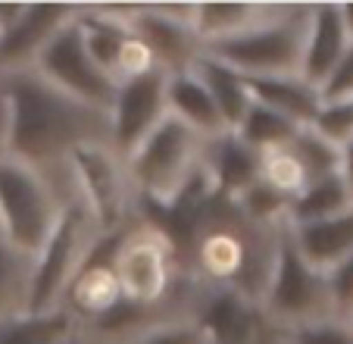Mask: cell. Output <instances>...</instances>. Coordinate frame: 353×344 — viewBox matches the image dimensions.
Segmentation results:
<instances>
[{"label": "cell", "instance_id": "obj_1", "mask_svg": "<svg viewBox=\"0 0 353 344\" xmlns=\"http://www.w3.org/2000/svg\"><path fill=\"white\" fill-rule=\"evenodd\" d=\"M188 210V251L181 266L210 288H228L260 304L275 263L281 225H256L234 207L232 198L210 194L207 200H179Z\"/></svg>", "mask_w": 353, "mask_h": 344}, {"label": "cell", "instance_id": "obj_2", "mask_svg": "<svg viewBox=\"0 0 353 344\" xmlns=\"http://www.w3.org/2000/svg\"><path fill=\"white\" fill-rule=\"evenodd\" d=\"M10 110V157L38 172H57L79 147L110 144V113L94 110L44 82L34 69L0 75Z\"/></svg>", "mask_w": 353, "mask_h": 344}, {"label": "cell", "instance_id": "obj_3", "mask_svg": "<svg viewBox=\"0 0 353 344\" xmlns=\"http://www.w3.org/2000/svg\"><path fill=\"white\" fill-rule=\"evenodd\" d=\"M310 3H266V13L250 28L203 47L210 57L228 63L247 79L300 75Z\"/></svg>", "mask_w": 353, "mask_h": 344}, {"label": "cell", "instance_id": "obj_4", "mask_svg": "<svg viewBox=\"0 0 353 344\" xmlns=\"http://www.w3.org/2000/svg\"><path fill=\"white\" fill-rule=\"evenodd\" d=\"M200 166H203V138L172 116H166L125 157L138 204L144 200L160 210H172L179 204Z\"/></svg>", "mask_w": 353, "mask_h": 344}, {"label": "cell", "instance_id": "obj_5", "mask_svg": "<svg viewBox=\"0 0 353 344\" xmlns=\"http://www.w3.org/2000/svg\"><path fill=\"white\" fill-rule=\"evenodd\" d=\"M260 307L285 332L307 323H319V319H328V316H338L332 292H328V276L313 269L297 254L291 235H288V222H281L275 263H272V272H269L266 292L260 298Z\"/></svg>", "mask_w": 353, "mask_h": 344}, {"label": "cell", "instance_id": "obj_6", "mask_svg": "<svg viewBox=\"0 0 353 344\" xmlns=\"http://www.w3.org/2000/svg\"><path fill=\"white\" fill-rule=\"evenodd\" d=\"M60 213L63 204L38 169L13 157L0 160V238L34 257L50 238Z\"/></svg>", "mask_w": 353, "mask_h": 344}, {"label": "cell", "instance_id": "obj_7", "mask_svg": "<svg viewBox=\"0 0 353 344\" xmlns=\"http://www.w3.org/2000/svg\"><path fill=\"white\" fill-rule=\"evenodd\" d=\"M100 225L94 222L91 210L85 204L63 207L50 238L34 254L32 269V300L28 310H57L63 304L69 282L81 269L91 247L100 241Z\"/></svg>", "mask_w": 353, "mask_h": 344}, {"label": "cell", "instance_id": "obj_8", "mask_svg": "<svg viewBox=\"0 0 353 344\" xmlns=\"http://www.w3.org/2000/svg\"><path fill=\"white\" fill-rule=\"evenodd\" d=\"M81 204L91 210L100 232H119L134 225L141 216L132 179H128L125 160L110 144H85L69 157Z\"/></svg>", "mask_w": 353, "mask_h": 344}, {"label": "cell", "instance_id": "obj_9", "mask_svg": "<svg viewBox=\"0 0 353 344\" xmlns=\"http://www.w3.org/2000/svg\"><path fill=\"white\" fill-rule=\"evenodd\" d=\"M34 73L44 82H50L54 88L66 91L69 97L81 100V104L94 106V110L110 113V104L116 97V82L91 60L75 19L44 47V53L34 63Z\"/></svg>", "mask_w": 353, "mask_h": 344}, {"label": "cell", "instance_id": "obj_10", "mask_svg": "<svg viewBox=\"0 0 353 344\" xmlns=\"http://www.w3.org/2000/svg\"><path fill=\"white\" fill-rule=\"evenodd\" d=\"M128 26L150 47L163 75L188 73L203 53V44L194 32V3L128 7Z\"/></svg>", "mask_w": 353, "mask_h": 344}, {"label": "cell", "instance_id": "obj_11", "mask_svg": "<svg viewBox=\"0 0 353 344\" xmlns=\"http://www.w3.org/2000/svg\"><path fill=\"white\" fill-rule=\"evenodd\" d=\"M125 229L100 235V241L91 247V254L85 257L81 269L75 272V278L69 282L66 294H63L60 307L79 325L100 323L122 304V288H119V276H116V251H119Z\"/></svg>", "mask_w": 353, "mask_h": 344}, {"label": "cell", "instance_id": "obj_12", "mask_svg": "<svg viewBox=\"0 0 353 344\" xmlns=\"http://www.w3.org/2000/svg\"><path fill=\"white\" fill-rule=\"evenodd\" d=\"M166 120V75L150 73L116 85L110 104V147L122 160Z\"/></svg>", "mask_w": 353, "mask_h": 344}, {"label": "cell", "instance_id": "obj_13", "mask_svg": "<svg viewBox=\"0 0 353 344\" xmlns=\"http://www.w3.org/2000/svg\"><path fill=\"white\" fill-rule=\"evenodd\" d=\"M75 13L79 7L72 3H26L19 22L0 35V75L34 69L44 47L75 19Z\"/></svg>", "mask_w": 353, "mask_h": 344}, {"label": "cell", "instance_id": "obj_14", "mask_svg": "<svg viewBox=\"0 0 353 344\" xmlns=\"http://www.w3.org/2000/svg\"><path fill=\"white\" fill-rule=\"evenodd\" d=\"M347 47H350V38L344 32L338 3H310L307 38H303V57H300V79L319 88L347 53Z\"/></svg>", "mask_w": 353, "mask_h": 344}, {"label": "cell", "instance_id": "obj_15", "mask_svg": "<svg viewBox=\"0 0 353 344\" xmlns=\"http://www.w3.org/2000/svg\"><path fill=\"white\" fill-rule=\"evenodd\" d=\"M294 247L313 269L332 272L341 260L353 254V207L338 216L319 219V222H303V225H288Z\"/></svg>", "mask_w": 353, "mask_h": 344}, {"label": "cell", "instance_id": "obj_16", "mask_svg": "<svg viewBox=\"0 0 353 344\" xmlns=\"http://www.w3.org/2000/svg\"><path fill=\"white\" fill-rule=\"evenodd\" d=\"M203 169L216 194L238 198L247 185L260 179V153L241 144L234 132H225L213 141H203Z\"/></svg>", "mask_w": 353, "mask_h": 344}, {"label": "cell", "instance_id": "obj_17", "mask_svg": "<svg viewBox=\"0 0 353 344\" xmlns=\"http://www.w3.org/2000/svg\"><path fill=\"white\" fill-rule=\"evenodd\" d=\"M166 116L179 120L181 126H188L203 141H213L228 132L216 104L210 100L207 88L200 85V79L191 69L188 73L166 75Z\"/></svg>", "mask_w": 353, "mask_h": 344}, {"label": "cell", "instance_id": "obj_18", "mask_svg": "<svg viewBox=\"0 0 353 344\" xmlns=\"http://www.w3.org/2000/svg\"><path fill=\"white\" fill-rule=\"evenodd\" d=\"M256 104L275 110L291 120L294 126H310L322 106L319 88L303 82L300 75H266V79H247Z\"/></svg>", "mask_w": 353, "mask_h": 344}, {"label": "cell", "instance_id": "obj_19", "mask_svg": "<svg viewBox=\"0 0 353 344\" xmlns=\"http://www.w3.org/2000/svg\"><path fill=\"white\" fill-rule=\"evenodd\" d=\"M191 73L200 79V85L207 88L210 100L216 104L222 122L228 126V132H234L241 120H244L247 106L254 104V94H250V85H247V75H241L238 69H232L228 63L210 57L207 50L197 57V63L191 66Z\"/></svg>", "mask_w": 353, "mask_h": 344}, {"label": "cell", "instance_id": "obj_20", "mask_svg": "<svg viewBox=\"0 0 353 344\" xmlns=\"http://www.w3.org/2000/svg\"><path fill=\"white\" fill-rule=\"evenodd\" d=\"M75 319L63 307L26 310L0 323V344H63L75 332Z\"/></svg>", "mask_w": 353, "mask_h": 344}, {"label": "cell", "instance_id": "obj_21", "mask_svg": "<svg viewBox=\"0 0 353 344\" xmlns=\"http://www.w3.org/2000/svg\"><path fill=\"white\" fill-rule=\"evenodd\" d=\"M353 194L347 188L344 175H328V179L310 182L297 198L288 204V225H303V222H319V219L338 216V213L350 210Z\"/></svg>", "mask_w": 353, "mask_h": 344}, {"label": "cell", "instance_id": "obj_22", "mask_svg": "<svg viewBox=\"0 0 353 344\" xmlns=\"http://www.w3.org/2000/svg\"><path fill=\"white\" fill-rule=\"evenodd\" d=\"M266 13V3H194V32L200 44L210 47L250 28Z\"/></svg>", "mask_w": 353, "mask_h": 344}, {"label": "cell", "instance_id": "obj_23", "mask_svg": "<svg viewBox=\"0 0 353 344\" xmlns=\"http://www.w3.org/2000/svg\"><path fill=\"white\" fill-rule=\"evenodd\" d=\"M32 269H34V257L16 251L10 241L0 238V323L28 310Z\"/></svg>", "mask_w": 353, "mask_h": 344}, {"label": "cell", "instance_id": "obj_24", "mask_svg": "<svg viewBox=\"0 0 353 344\" xmlns=\"http://www.w3.org/2000/svg\"><path fill=\"white\" fill-rule=\"evenodd\" d=\"M300 128L303 126H294L291 120H285V116H279L275 110H269V106L254 100V104L247 106L244 120L234 126V138H238L241 144H247L250 151L266 153V151H275V147L291 144V138Z\"/></svg>", "mask_w": 353, "mask_h": 344}, {"label": "cell", "instance_id": "obj_25", "mask_svg": "<svg viewBox=\"0 0 353 344\" xmlns=\"http://www.w3.org/2000/svg\"><path fill=\"white\" fill-rule=\"evenodd\" d=\"M288 147H291V153L297 157L300 169H303V175H307V185L341 172V147L328 144V141L322 138V135H316L310 126L300 128Z\"/></svg>", "mask_w": 353, "mask_h": 344}, {"label": "cell", "instance_id": "obj_26", "mask_svg": "<svg viewBox=\"0 0 353 344\" xmlns=\"http://www.w3.org/2000/svg\"><path fill=\"white\" fill-rule=\"evenodd\" d=\"M260 182L272 188L275 194H281L285 200H294L307 188V175H303L297 157L291 153L288 144L260 153Z\"/></svg>", "mask_w": 353, "mask_h": 344}, {"label": "cell", "instance_id": "obj_27", "mask_svg": "<svg viewBox=\"0 0 353 344\" xmlns=\"http://www.w3.org/2000/svg\"><path fill=\"white\" fill-rule=\"evenodd\" d=\"M232 200H234V207L250 219V222L269 225V229H275V225L285 222L288 219V204H291V200H285L281 194H275L269 185H263L260 179H256L254 185H247L244 191H241L238 198H232Z\"/></svg>", "mask_w": 353, "mask_h": 344}, {"label": "cell", "instance_id": "obj_28", "mask_svg": "<svg viewBox=\"0 0 353 344\" xmlns=\"http://www.w3.org/2000/svg\"><path fill=\"white\" fill-rule=\"evenodd\" d=\"M316 135L328 141V144L341 147L344 151L353 141V100H344V104H322L316 120L310 122Z\"/></svg>", "mask_w": 353, "mask_h": 344}, {"label": "cell", "instance_id": "obj_29", "mask_svg": "<svg viewBox=\"0 0 353 344\" xmlns=\"http://www.w3.org/2000/svg\"><path fill=\"white\" fill-rule=\"evenodd\" d=\"M285 344H353V325L344 316H328L285 332Z\"/></svg>", "mask_w": 353, "mask_h": 344}, {"label": "cell", "instance_id": "obj_30", "mask_svg": "<svg viewBox=\"0 0 353 344\" xmlns=\"http://www.w3.org/2000/svg\"><path fill=\"white\" fill-rule=\"evenodd\" d=\"M150 73H160L154 53H150V47L132 32L125 38V44L119 47V57H116V69H113L116 85H119V82L141 79V75H150Z\"/></svg>", "mask_w": 353, "mask_h": 344}, {"label": "cell", "instance_id": "obj_31", "mask_svg": "<svg viewBox=\"0 0 353 344\" xmlns=\"http://www.w3.org/2000/svg\"><path fill=\"white\" fill-rule=\"evenodd\" d=\"M125 344H203V332L194 325V319H166L144 329Z\"/></svg>", "mask_w": 353, "mask_h": 344}, {"label": "cell", "instance_id": "obj_32", "mask_svg": "<svg viewBox=\"0 0 353 344\" xmlns=\"http://www.w3.org/2000/svg\"><path fill=\"white\" fill-rule=\"evenodd\" d=\"M319 97H322V104L353 100V44L347 47V53L338 60V66L332 69V75L319 85Z\"/></svg>", "mask_w": 353, "mask_h": 344}, {"label": "cell", "instance_id": "obj_33", "mask_svg": "<svg viewBox=\"0 0 353 344\" xmlns=\"http://www.w3.org/2000/svg\"><path fill=\"white\" fill-rule=\"evenodd\" d=\"M328 292H332V300H334V313L344 316L353 307V254L328 272Z\"/></svg>", "mask_w": 353, "mask_h": 344}, {"label": "cell", "instance_id": "obj_34", "mask_svg": "<svg viewBox=\"0 0 353 344\" xmlns=\"http://www.w3.org/2000/svg\"><path fill=\"white\" fill-rule=\"evenodd\" d=\"M3 157H10V110L3 91H0V160Z\"/></svg>", "mask_w": 353, "mask_h": 344}, {"label": "cell", "instance_id": "obj_35", "mask_svg": "<svg viewBox=\"0 0 353 344\" xmlns=\"http://www.w3.org/2000/svg\"><path fill=\"white\" fill-rule=\"evenodd\" d=\"M63 344H110V341L103 335H97L94 329H88V325H75V332Z\"/></svg>", "mask_w": 353, "mask_h": 344}, {"label": "cell", "instance_id": "obj_36", "mask_svg": "<svg viewBox=\"0 0 353 344\" xmlns=\"http://www.w3.org/2000/svg\"><path fill=\"white\" fill-rule=\"evenodd\" d=\"M341 175H344L347 188H350V194H353V141L341 151Z\"/></svg>", "mask_w": 353, "mask_h": 344}, {"label": "cell", "instance_id": "obj_37", "mask_svg": "<svg viewBox=\"0 0 353 344\" xmlns=\"http://www.w3.org/2000/svg\"><path fill=\"white\" fill-rule=\"evenodd\" d=\"M338 13H341V22H344V32L353 44V3H338Z\"/></svg>", "mask_w": 353, "mask_h": 344}, {"label": "cell", "instance_id": "obj_38", "mask_svg": "<svg viewBox=\"0 0 353 344\" xmlns=\"http://www.w3.org/2000/svg\"><path fill=\"white\" fill-rule=\"evenodd\" d=\"M203 344H207V341H203ZM250 344H285V329H272L269 335L256 338V341H250Z\"/></svg>", "mask_w": 353, "mask_h": 344}, {"label": "cell", "instance_id": "obj_39", "mask_svg": "<svg viewBox=\"0 0 353 344\" xmlns=\"http://www.w3.org/2000/svg\"><path fill=\"white\" fill-rule=\"evenodd\" d=\"M344 319H347V323H350V325H353V307H350V310H347V313H344Z\"/></svg>", "mask_w": 353, "mask_h": 344}]
</instances>
